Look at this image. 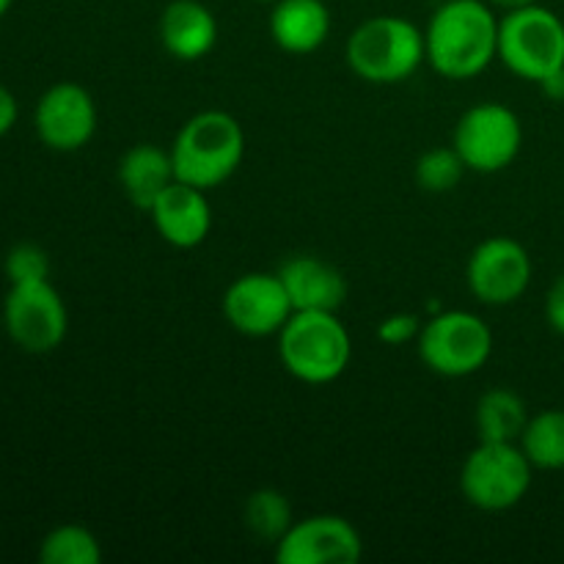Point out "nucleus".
<instances>
[{
    "label": "nucleus",
    "instance_id": "obj_1",
    "mask_svg": "<svg viewBox=\"0 0 564 564\" xmlns=\"http://www.w3.org/2000/svg\"><path fill=\"white\" fill-rule=\"evenodd\" d=\"M499 20L488 0H444L424 28V55L446 80H471L499 61Z\"/></svg>",
    "mask_w": 564,
    "mask_h": 564
},
{
    "label": "nucleus",
    "instance_id": "obj_2",
    "mask_svg": "<svg viewBox=\"0 0 564 564\" xmlns=\"http://www.w3.org/2000/svg\"><path fill=\"white\" fill-rule=\"evenodd\" d=\"M171 160L180 182L215 191L240 171L246 160V130L226 110H198L171 143Z\"/></svg>",
    "mask_w": 564,
    "mask_h": 564
},
{
    "label": "nucleus",
    "instance_id": "obj_3",
    "mask_svg": "<svg viewBox=\"0 0 564 564\" xmlns=\"http://www.w3.org/2000/svg\"><path fill=\"white\" fill-rule=\"evenodd\" d=\"M352 75L372 86H397L416 75L424 55V31L400 14H378L364 20L345 44Z\"/></svg>",
    "mask_w": 564,
    "mask_h": 564
},
{
    "label": "nucleus",
    "instance_id": "obj_4",
    "mask_svg": "<svg viewBox=\"0 0 564 564\" xmlns=\"http://www.w3.org/2000/svg\"><path fill=\"white\" fill-rule=\"evenodd\" d=\"M279 358L301 383L328 386L350 367V330L339 312H295L279 330Z\"/></svg>",
    "mask_w": 564,
    "mask_h": 564
},
{
    "label": "nucleus",
    "instance_id": "obj_5",
    "mask_svg": "<svg viewBox=\"0 0 564 564\" xmlns=\"http://www.w3.org/2000/svg\"><path fill=\"white\" fill-rule=\"evenodd\" d=\"M499 61L516 77L543 83L564 66V20L549 6H523L499 20Z\"/></svg>",
    "mask_w": 564,
    "mask_h": 564
},
{
    "label": "nucleus",
    "instance_id": "obj_6",
    "mask_svg": "<svg viewBox=\"0 0 564 564\" xmlns=\"http://www.w3.org/2000/svg\"><path fill=\"white\" fill-rule=\"evenodd\" d=\"M534 466L521 444L479 441L460 466V494L482 512H507L532 490Z\"/></svg>",
    "mask_w": 564,
    "mask_h": 564
},
{
    "label": "nucleus",
    "instance_id": "obj_7",
    "mask_svg": "<svg viewBox=\"0 0 564 564\" xmlns=\"http://www.w3.org/2000/svg\"><path fill=\"white\" fill-rule=\"evenodd\" d=\"M424 367L441 378L477 375L494 356V330L479 314L466 308L438 312L422 325L416 339Z\"/></svg>",
    "mask_w": 564,
    "mask_h": 564
},
{
    "label": "nucleus",
    "instance_id": "obj_8",
    "mask_svg": "<svg viewBox=\"0 0 564 564\" xmlns=\"http://www.w3.org/2000/svg\"><path fill=\"white\" fill-rule=\"evenodd\" d=\"M452 147L474 174H499L510 169L523 149V124L505 102L471 105L452 130Z\"/></svg>",
    "mask_w": 564,
    "mask_h": 564
},
{
    "label": "nucleus",
    "instance_id": "obj_9",
    "mask_svg": "<svg viewBox=\"0 0 564 564\" xmlns=\"http://www.w3.org/2000/svg\"><path fill=\"white\" fill-rule=\"evenodd\" d=\"M3 325L20 350L44 356L64 345L66 330H69V312L50 279L11 284L3 301Z\"/></svg>",
    "mask_w": 564,
    "mask_h": 564
},
{
    "label": "nucleus",
    "instance_id": "obj_10",
    "mask_svg": "<svg viewBox=\"0 0 564 564\" xmlns=\"http://www.w3.org/2000/svg\"><path fill=\"white\" fill-rule=\"evenodd\" d=\"M532 275L534 264L527 248L505 235L479 242L466 264L468 290L485 306H510L521 301Z\"/></svg>",
    "mask_w": 564,
    "mask_h": 564
},
{
    "label": "nucleus",
    "instance_id": "obj_11",
    "mask_svg": "<svg viewBox=\"0 0 564 564\" xmlns=\"http://www.w3.org/2000/svg\"><path fill=\"white\" fill-rule=\"evenodd\" d=\"M97 124L99 113L91 91L72 80L50 86L39 97L36 110H33V127H36L39 141L61 154L80 152L83 147H88Z\"/></svg>",
    "mask_w": 564,
    "mask_h": 564
},
{
    "label": "nucleus",
    "instance_id": "obj_12",
    "mask_svg": "<svg viewBox=\"0 0 564 564\" xmlns=\"http://www.w3.org/2000/svg\"><path fill=\"white\" fill-rule=\"evenodd\" d=\"M292 314L295 308L279 273H242L224 292L226 323L251 339L279 336Z\"/></svg>",
    "mask_w": 564,
    "mask_h": 564
},
{
    "label": "nucleus",
    "instance_id": "obj_13",
    "mask_svg": "<svg viewBox=\"0 0 564 564\" xmlns=\"http://www.w3.org/2000/svg\"><path fill=\"white\" fill-rule=\"evenodd\" d=\"M273 549L279 564H356L364 556V540L347 518L323 512L292 521Z\"/></svg>",
    "mask_w": 564,
    "mask_h": 564
},
{
    "label": "nucleus",
    "instance_id": "obj_14",
    "mask_svg": "<svg viewBox=\"0 0 564 564\" xmlns=\"http://www.w3.org/2000/svg\"><path fill=\"white\" fill-rule=\"evenodd\" d=\"M154 229L169 246L198 248L213 231V207H209L207 191L174 180L163 191V196L149 209Z\"/></svg>",
    "mask_w": 564,
    "mask_h": 564
},
{
    "label": "nucleus",
    "instance_id": "obj_15",
    "mask_svg": "<svg viewBox=\"0 0 564 564\" xmlns=\"http://www.w3.org/2000/svg\"><path fill=\"white\" fill-rule=\"evenodd\" d=\"M275 273L295 312H339L350 295L345 273L312 253L290 257Z\"/></svg>",
    "mask_w": 564,
    "mask_h": 564
},
{
    "label": "nucleus",
    "instance_id": "obj_16",
    "mask_svg": "<svg viewBox=\"0 0 564 564\" xmlns=\"http://www.w3.org/2000/svg\"><path fill=\"white\" fill-rule=\"evenodd\" d=\"M160 44L182 64L207 58L220 36L213 9L202 0H171L160 14Z\"/></svg>",
    "mask_w": 564,
    "mask_h": 564
},
{
    "label": "nucleus",
    "instance_id": "obj_17",
    "mask_svg": "<svg viewBox=\"0 0 564 564\" xmlns=\"http://www.w3.org/2000/svg\"><path fill=\"white\" fill-rule=\"evenodd\" d=\"M270 39L290 55H312L328 42L330 9L325 0H275L268 20Z\"/></svg>",
    "mask_w": 564,
    "mask_h": 564
},
{
    "label": "nucleus",
    "instance_id": "obj_18",
    "mask_svg": "<svg viewBox=\"0 0 564 564\" xmlns=\"http://www.w3.org/2000/svg\"><path fill=\"white\" fill-rule=\"evenodd\" d=\"M119 187L127 202L141 213L154 207L165 187L176 180L171 149L158 147V143H135L119 158Z\"/></svg>",
    "mask_w": 564,
    "mask_h": 564
},
{
    "label": "nucleus",
    "instance_id": "obj_19",
    "mask_svg": "<svg viewBox=\"0 0 564 564\" xmlns=\"http://www.w3.org/2000/svg\"><path fill=\"white\" fill-rule=\"evenodd\" d=\"M529 408L518 391L496 386L477 400L474 408V427L479 441H501V444H518L529 424Z\"/></svg>",
    "mask_w": 564,
    "mask_h": 564
},
{
    "label": "nucleus",
    "instance_id": "obj_20",
    "mask_svg": "<svg viewBox=\"0 0 564 564\" xmlns=\"http://www.w3.org/2000/svg\"><path fill=\"white\" fill-rule=\"evenodd\" d=\"M521 449L527 452L534 471H562L564 468V408H549L529 416L521 435Z\"/></svg>",
    "mask_w": 564,
    "mask_h": 564
},
{
    "label": "nucleus",
    "instance_id": "obj_21",
    "mask_svg": "<svg viewBox=\"0 0 564 564\" xmlns=\"http://www.w3.org/2000/svg\"><path fill=\"white\" fill-rule=\"evenodd\" d=\"M39 562L42 564H99L102 562V545L97 534L77 523H64L53 532L44 534L39 545Z\"/></svg>",
    "mask_w": 564,
    "mask_h": 564
},
{
    "label": "nucleus",
    "instance_id": "obj_22",
    "mask_svg": "<svg viewBox=\"0 0 564 564\" xmlns=\"http://www.w3.org/2000/svg\"><path fill=\"white\" fill-rule=\"evenodd\" d=\"M242 518H246L248 532L270 545L279 543L281 534H284L286 529L292 527V521H295L286 496L273 488L253 490V494L248 496L246 507H242Z\"/></svg>",
    "mask_w": 564,
    "mask_h": 564
},
{
    "label": "nucleus",
    "instance_id": "obj_23",
    "mask_svg": "<svg viewBox=\"0 0 564 564\" xmlns=\"http://www.w3.org/2000/svg\"><path fill=\"white\" fill-rule=\"evenodd\" d=\"M466 163L457 154V149L452 147H433L416 160V169H413V176H416L419 187L427 193H449L460 185V180L466 176Z\"/></svg>",
    "mask_w": 564,
    "mask_h": 564
},
{
    "label": "nucleus",
    "instance_id": "obj_24",
    "mask_svg": "<svg viewBox=\"0 0 564 564\" xmlns=\"http://www.w3.org/2000/svg\"><path fill=\"white\" fill-rule=\"evenodd\" d=\"M6 279L9 284H31V281H47L50 279V257L42 246L36 242H17L9 253H6Z\"/></svg>",
    "mask_w": 564,
    "mask_h": 564
},
{
    "label": "nucleus",
    "instance_id": "obj_25",
    "mask_svg": "<svg viewBox=\"0 0 564 564\" xmlns=\"http://www.w3.org/2000/svg\"><path fill=\"white\" fill-rule=\"evenodd\" d=\"M422 319L411 312H394L389 317L380 319L378 325V339L389 347H402L411 345L419 339V330H422Z\"/></svg>",
    "mask_w": 564,
    "mask_h": 564
},
{
    "label": "nucleus",
    "instance_id": "obj_26",
    "mask_svg": "<svg viewBox=\"0 0 564 564\" xmlns=\"http://www.w3.org/2000/svg\"><path fill=\"white\" fill-rule=\"evenodd\" d=\"M545 323L551 330L564 336V273L556 275L554 284L545 292Z\"/></svg>",
    "mask_w": 564,
    "mask_h": 564
},
{
    "label": "nucleus",
    "instance_id": "obj_27",
    "mask_svg": "<svg viewBox=\"0 0 564 564\" xmlns=\"http://www.w3.org/2000/svg\"><path fill=\"white\" fill-rule=\"evenodd\" d=\"M17 119H20V105L17 97L6 86H0V138L9 135L14 130Z\"/></svg>",
    "mask_w": 564,
    "mask_h": 564
},
{
    "label": "nucleus",
    "instance_id": "obj_28",
    "mask_svg": "<svg viewBox=\"0 0 564 564\" xmlns=\"http://www.w3.org/2000/svg\"><path fill=\"white\" fill-rule=\"evenodd\" d=\"M540 88H543V94L549 99H554V102H564V66L562 69H556L554 75L545 77L543 83H538Z\"/></svg>",
    "mask_w": 564,
    "mask_h": 564
},
{
    "label": "nucleus",
    "instance_id": "obj_29",
    "mask_svg": "<svg viewBox=\"0 0 564 564\" xmlns=\"http://www.w3.org/2000/svg\"><path fill=\"white\" fill-rule=\"evenodd\" d=\"M488 3L496 6V9H501V11H512V9H523V6L540 3V0H488Z\"/></svg>",
    "mask_w": 564,
    "mask_h": 564
},
{
    "label": "nucleus",
    "instance_id": "obj_30",
    "mask_svg": "<svg viewBox=\"0 0 564 564\" xmlns=\"http://www.w3.org/2000/svg\"><path fill=\"white\" fill-rule=\"evenodd\" d=\"M11 3H14V0H0V20H3V17H6V14H9Z\"/></svg>",
    "mask_w": 564,
    "mask_h": 564
},
{
    "label": "nucleus",
    "instance_id": "obj_31",
    "mask_svg": "<svg viewBox=\"0 0 564 564\" xmlns=\"http://www.w3.org/2000/svg\"><path fill=\"white\" fill-rule=\"evenodd\" d=\"M251 3H270V6H273L275 0H251Z\"/></svg>",
    "mask_w": 564,
    "mask_h": 564
}]
</instances>
